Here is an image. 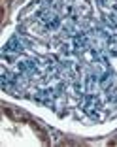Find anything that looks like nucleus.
<instances>
[{"label": "nucleus", "mask_w": 117, "mask_h": 147, "mask_svg": "<svg viewBox=\"0 0 117 147\" xmlns=\"http://www.w3.org/2000/svg\"><path fill=\"white\" fill-rule=\"evenodd\" d=\"M0 87L81 126L117 119V0H28L0 53Z\"/></svg>", "instance_id": "1"}, {"label": "nucleus", "mask_w": 117, "mask_h": 147, "mask_svg": "<svg viewBox=\"0 0 117 147\" xmlns=\"http://www.w3.org/2000/svg\"><path fill=\"white\" fill-rule=\"evenodd\" d=\"M45 132L36 125L32 119L9 111L8 106L2 108V130H0V143H47Z\"/></svg>", "instance_id": "2"}, {"label": "nucleus", "mask_w": 117, "mask_h": 147, "mask_svg": "<svg viewBox=\"0 0 117 147\" xmlns=\"http://www.w3.org/2000/svg\"><path fill=\"white\" fill-rule=\"evenodd\" d=\"M4 2H6V4H8V2H9V0H4Z\"/></svg>", "instance_id": "3"}]
</instances>
